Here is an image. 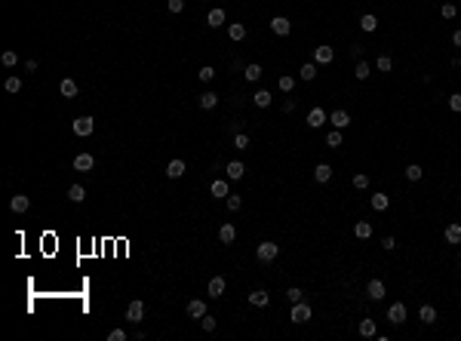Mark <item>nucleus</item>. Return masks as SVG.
Wrapping results in <instances>:
<instances>
[{
	"label": "nucleus",
	"instance_id": "ea45409f",
	"mask_svg": "<svg viewBox=\"0 0 461 341\" xmlns=\"http://www.w3.org/2000/svg\"><path fill=\"white\" fill-rule=\"evenodd\" d=\"M277 86L283 89V93H292V89H295V77H289V74H283V77L277 80Z\"/></svg>",
	"mask_w": 461,
	"mask_h": 341
},
{
	"label": "nucleus",
	"instance_id": "c85d7f7f",
	"mask_svg": "<svg viewBox=\"0 0 461 341\" xmlns=\"http://www.w3.org/2000/svg\"><path fill=\"white\" fill-rule=\"evenodd\" d=\"M166 175H169V178H182V175H185V160H169Z\"/></svg>",
	"mask_w": 461,
	"mask_h": 341
},
{
	"label": "nucleus",
	"instance_id": "6ab92c4d",
	"mask_svg": "<svg viewBox=\"0 0 461 341\" xmlns=\"http://www.w3.org/2000/svg\"><path fill=\"white\" fill-rule=\"evenodd\" d=\"M329 178H332V166H329V163H317V166H314V182L326 185Z\"/></svg>",
	"mask_w": 461,
	"mask_h": 341
},
{
	"label": "nucleus",
	"instance_id": "79ce46f5",
	"mask_svg": "<svg viewBox=\"0 0 461 341\" xmlns=\"http://www.w3.org/2000/svg\"><path fill=\"white\" fill-rule=\"evenodd\" d=\"M301 298H305V292H301L298 286H289V289H286V301H289V304H295V301H301Z\"/></svg>",
	"mask_w": 461,
	"mask_h": 341
},
{
	"label": "nucleus",
	"instance_id": "8fccbe9b",
	"mask_svg": "<svg viewBox=\"0 0 461 341\" xmlns=\"http://www.w3.org/2000/svg\"><path fill=\"white\" fill-rule=\"evenodd\" d=\"M200 326H203L206 332H216V317H209V314H206V317H200Z\"/></svg>",
	"mask_w": 461,
	"mask_h": 341
},
{
	"label": "nucleus",
	"instance_id": "2eb2a0df",
	"mask_svg": "<svg viewBox=\"0 0 461 341\" xmlns=\"http://www.w3.org/2000/svg\"><path fill=\"white\" fill-rule=\"evenodd\" d=\"M206 289H209L212 298H219V295H225V289H228V280H225V277H212Z\"/></svg>",
	"mask_w": 461,
	"mask_h": 341
},
{
	"label": "nucleus",
	"instance_id": "37998d69",
	"mask_svg": "<svg viewBox=\"0 0 461 341\" xmlns=\"http://www.w3.org/2000/svg\"><path fill=\"white\" fill-rule=\"evenodd\" d=\"M203 83H209V80H216V68H212V65H203L200 68V74H197Z\"/></svg>",
	"mask_w": 461,
	"mask_h": 341
},
{
	"label": "nucleus",
	"instance_id": "4468645a",
	"mask_svg": "<svg viewBox=\"0 0 461 341\" xmlns=\"http://www.w3.org/2000/svg\"><path fill=\"white\" fill-rule=\"evenodd\" d=\"M249 304H252V308H268V304H271L268 289H255V292H249Z\"/></svg>",
	"mask_w": 461,
	"mask_h": 341
},
{
	"label": "nucleus",
	"instance_id": "f704fd0d",
	"mask_svg": "<svg viewBox=\"0 0 461 341\" xmlns=\"http://www.w3.org/2000/svg\"><path fill=\"white\" fill-rule=\"evenodd\" d=\"M326 145H329V148H342V145H345V138H342V129H332V132L326 135Z\"/></svg>",
	"mask_w": 461,
	"mask_h": 341
},
{
	"label": "nucleus",
	"instance_id": "aec40b11",
	"mask_svg": "<svg viewBox=\"0 0 461 341\" xmlns=\"http://www.w3.org/2000/svg\"><path fill=\"white\" fill-rule=\"evenodd\" d=\"M261 74H264V68H261L258 62H252V65H246V71H243V77L249 80V83H258V80H261Z\"/></svg>",
	"mask_w": 461,
	"mask_h": 341
},
{
	"label": "nucleus",
	"instance_id": "49530a36",
	"mask_svg": "<svg viewBox=\"0 0 461 341\" xmlns=\"http://www.w3.org/2000/svg\"><path fill=\"white\" fill-rule=\"evenodd\" d=\"M6 93H19V89H22V77H6Z\"/></svg>",
	"mask_w": 461,
	"mask_h": 341
},
{
	"label": "nucleus",
	"instance_id": "13d9d810",
	"mask_svg": "<svg viewBox=\"0 0 461 341\" xmlns=\"http://www.w3.org/2000/svg\"><path fill=\"white\" fill-rule=\"evenodd\" d=\"M452 65H455V68H461V56H458V59H452Z\"/></svg>",
	"mask_w": 461,
	"mask_h": 341
},
{
	"label": "nucleus",
	"instance_id": "dca6fc26",
	"mask_svg": "<svg viewBox=\"0 0 461 341\" xmlns=\"http://www.w3.org/2000/svg\"><path fill=\"white\" fill-rule=\"evenodd\" d=\"M418 320L424 323V326L437 323V308H434V304H421V308H418Z\"/></svg>",
	"mask_w": 461,
	"mask_h": 341
},
{
	"label": "nucleus",
	"instance_id": "6e6d98bb",
	"mask_svg": "<svg viewBox=\"0 0 461 341\" xmlns=\"http://www.w3.org/2000/svg\"><path fill=\"white\" fill-rule=\"evenodd\" d=\"M283 111L292 114V111H295V99H286V102H283Z\"/></svg>",
	"mask_w": 461,
	"mask_h": 341
},
{
	"label": "nucleus",
	"instance_id": "7c9ffc66",
	"mask_svg": "<svg viewBox=\"0 0 461 341\" xmlns=\"http://www.w3.org/2000/svg\"><path fill=\"white\" fill-rule=\"evenodd\" d=\"M360 28H363L366 34H372V31L378 28V19H375V15H372V12H366V15H360Z\"/></svg>",
	"mask_w": 461,
	"mask_h": 341
},
{
	"label": "nucleus",
	"instance_id": "09e8293b",
	"mask_svg": "<svg viewBox=\"0 0 461 341\" xmlns=\"http://www.w3.org/2000/svg\"><path fill=\"white\" fill-rule=\"evenodd\" d=\"M0 62H3L6 68H12L15 62H19V56H15V52H12V49H6V52H3V56H0Z\"/></svg>",
	"mask_w": 461,
	"mask_h": 341
},
{
	"label": "nucleus",
	"instance_id": "864d4df0",
	"mask_svg": "<svg viewBox=\"0 0 461 341\" xmlns=\"http://www.w3.org/2000/svg\"><path fill=\"white\" fill-rule=\"evenodd\" d=\"M350 59H357V62L363 59V46H360V43H353V46H350Z\"/></svg>",
	"mask_w": 461,
	"mask_h": 341
},
{
	"label": "nucleus",
	"instance_id": "f03ea898",
	"mask_svg": "<svg viewBox=\"0 0 461 341\" xmlns=\"http://www.w3.org/2000/svg\"><path fill=\"white\" fill-rule=\"evenodd\" d=\"M277 252H280V246H277V243H271V240H264V243H258V246H255V255H258V261H264V264L274 261V258H277Z\"/></svg>",
	"mask_w": 461,
	"mask_h": 341
},
{
	"label": "nucleus",
	"instance_id": "3c124183",
	"mask_svg": "<svg viewBox=\"0 0 461 341\" xmlns=\"http://www.w3.org/2000/svg\"><path fill=\"white\" fill-rule=\"evenodd\" d=\"M449 108H452L455 114H461V93H452L449 96Z\"/></svg>",
	"mask_w": 461,
	"mask_h": 341
},
{
	"label": "nucleus",
	"instance_id": "7ed1b4c3",
	"mask_svg": "<svg viewBox=\"0 0 461 341\" xmlns=\"http://www.w3.org/2000/svg\"><path fill=\"white\" fill-rule=\"evenodd\" d=\"M71 129H74V135L86 138V135H93V129H96V120H93V117H77L74 123H71Z\"/></svg>",
	"mask_w": 461,
	"mask_h": 341
},
{
	"label": "nucleus",
	"instance_id": "39448f33",
	"mask_svg": "<svg viewBox=\"0 0 461 341\" xmlns=\"http://www.w3.org/2000/svg\"><path fill=\"white\" fill-rule=\"evenodd\" d=\"M329 123H332L335 129H347L350 126V114L345 111V108H335V111L329 114Z\"/></svg>",
	"mask_w": 461,
	"mask_h": 341
},
{
	"label": "nucleus",
	"instance_id": "c9c22d12",
	"mask_svg": "<svg viewBox=\"0 0 461 341\" xmlns=\"http://www.w3.org/2000/svg\"><path fill=\"white\" fill-rule=\"evenodd\" d=\"M228 37H230V40H243V37H246V25H240V22L230 25V28H228Z\"/></svg>",
	"mask_w": 461,
	"mask_h": 341
},
{
	"label": "nucleus",
	"instance_id": "412c9836",
	"mask_svg": "<svg viewBox=\"0 0 461 341\" xmlns=\"http://www.w3.org/2000/svg\"><path fill=\"white\" fill-rule=\"evenodd\" d=\"M353 237H357V240H369L372 237V222H357V225H353Z\"/></svg>",
	"mask_w": 461,
	"mask_h": 341
},
{
	"label": "nucleus",
	"instance_id": "cd10ccee",
	"mask_svg": "<svg viewBox=\"0 0 461 341\" xmlns=\"http://www.w3.org/2000/svg\"><path fill=\"white\" fill-rule=\"evenodd\" d=\"M219 240H222V243H234V240H237V227H234V225H222V227H219Z\"/></svg>",
	"mask_w": 461,
	"mask_h": 341
},
{
	"label": "nucleus",
	"instance_id": "603ef678",
	"mask_svg": "<svg viewBox=\"0 0 461 341\" xmlns=\"http://www.w3.org/2000/svg\"><path fill=\"white\" fill-rule=\"evenodd\" d=\"M108 341H126V332H123V329H111L108 332Z\"/></svg>",
	"mask_w": 461,
	"mask_h": 341
},
{
	"label": "nucleus",
	"instance_id": "423d86ee",
	"mask_svg": "<svg viewBox=\"0 0 461 341\" xmlns=\"http://www.w3.org/2000/svg\"><path fill=\"white\" fill-rule=\"evenodd\" d=\"M271 31L277 34V37H289L292 25H289V19H286V15H274V19H271Z\"/></svg>",
	"mask_w": 461,
	"mask_h": 341
},
{
	"label": "nucleus",
	"instance_id": "9d476101",
	"mask_svg": "<svg viewBox=\"0 0 461 341\" xmlns=\"http://www.w3.org/2000/svg\"><path fill=\"white\" fill-rule=\"evenodd\" d=\"M443 237H446V243H452V246H461V222H452V225H446V230H443Z\"/></svg>",
	"mask_w": 461,
	"mask_h": 341
},
{
	"label": "nucleus",
	"instance_id": "c756f323",
	"mask_svg": "<svg viewBox=\"0 0 461 341\" xmlns=\"http://www.w3.org/2000/svg\"><path fill=\"white\" fill-rule=\"evenodd\" d=\"M68 200H71V203H83V200H86L83 185H71V188H68Z\"/></svg>",
	"mask_w": 461,
	"mask_h": 341
},
{
	"label": "nucleus",
	"instance_id": "f257e3e1",
	"mask_svg": "<svg viewBox=\"0 0 461 341\" xmlns=\"http://www.w3.org/2000/svg\"><path fill=\"white\" fill-rule=\"evenodd\" d=\"M311 317H314V308H311L308 301H295L292 304V311H289V320L292 323H298V326H301V323H308Z\"/></svg>",
	"mask_w": 461,
	"mask_h": 341
},
{
	"label": "nucleus",
	"instance_id": "f8f14e48",
	"mask_svg": "<svg viewBox=\"0 0 461 341\" xmlns=\"http://www.w3.org/2000/svg\"><path fill=\"white\" fill-rule=\"evenodd\" d=\"M225 172H228V178H230V182H240V178L246 175V166L240 163V160H230V163L225 166Z\"/></svg>",
	"mask_w": 461,
	"mask_h": 341
},
{
	"label": "nucleus",
	"instance_id": "6e6552de",
	"mask_svg": "<svg viewBox=\"0 0 461 341\" xmlns=\"http://www.w3.org/2000/svg\"><path fill=\"white\" fill-rule=\"evenodd\" d=\"M323 123H326V111H323L320 105H314V108H311V114H308V126H311V129H320Z\"/></svg>",
	"mask_w": 461,
	"mask_h": 341
},
{
	"label": "nucleus",
	"instance_id": "1a4fd4ad",
	"mask_svg": "<svg viewBox=\"0 0 461 341\" xmlns=\"http://www.w3.org/2000/svg\"><path fill=\"white\" fill-rule=\"evenodd\" d=\"M369 206L375 209V212H387V206H391V197L381 194V191H375V194L369 197Z\"/></svg>",
	"mask_w": 461,
	"mask_h": 341
},
{
	"label": "nucleus",
	"instance_id": "9b49d317",
	"mask_svg": "<svg viewBox=\"0 0 461 341\" xmlns=\"http://www.w3.org/2000/svg\"><path fill=\"white\" fill-rule=\"evenodd\" d=\"M141 317H145V301H129V308H126V320H132V323H141Z\"/></svg>",
	"mask_w": 461,
	"mask_h": 341
},
{
	"label": "nucleus",
	"instance_id": "de8ad7c7",
	"mask_svg": "<svg viewBox=\"0 0 461 341\" xmlns=\"http://www.w3.org/2000/svg\"><path fill=\"white\" fill-rule=\"evenodd\" d=\"M166 9H169L172 15H179V12L185 9V0H166Z\"/></svg>",
	"mask_w": 461,
	"mask_h": 341
},
{
	"label": "nucleus",
	"instance_id": "2f4dec72",
	"mask_svg": "<svg viewBox=\"0 0 461 341\" xmlns=\"http://www.w3.org/2000/svg\"><path fill=\"white\" fill-rule=\"evenodd\" d=\"M252 102H255L258 108H271V93H268V89H258V93L252 96Z\"/></svg>",
	"mask_w": 461,
	"mask_h": 341
},
{
	"label": "nucleus",
	"instance_id": "a878e982",
	"mask_svg": "<svg viewBox=\"0 0 461 341\" xmlns=\"http://www.w3.org/2000/svg\"><path fill=\"white\" fill-rule=\"evenodd\" d=\"M360 335H363V338H375V335H378V329H375V320L363 317V320H360Z\"/></svg>",
	"mask_w": 461,
	"mask_h": 341
},
{
	"label": "nucleus",
	"instance_id": "473e14b6",
	"mask_svg": "<svg viewBox=\"0 0 461 341\" xmlns=\"http://www.w3.org/2000/svg\"><path fill=\"white\" fill-rule=\"evenodd\" d=\"M421 175H424V169H421L418 163H409V166H406V178H409V182H421Z\"/></svg>",
	"mask_w": 461,
	"mask_h": 341
},
{
	"label": "nucleus",
	"instance_id": "a211bd4d",
	"mask_svg": "<svg viewBox=\"0 0 461 341\" xmlns=\"http://www.w3.org/2000/svg\"><path fill=\"white\" fill-rule=\"evenodd\" d=\"M93 166H96L93 154H77V157H74V169H77V172H90Z\"/></svg>",
	"mask_w": 461,
	"mask_h": 341
},
{
	"label": "nucleus",
	"instance_id": "0eeeda50",
	"mask_svg": "<svg viewBox=\"0 0 461 341\" xmlns=\"http://www.w3.org/2000/svg\"><path fill=\"white\" fill-rule=\"evenodd\" d=\"M387 320H391L394 326H400V323H406V304H403V301H394L391 308H387Z\"/></svg>",
	"mask_w": 461,
	"mask_h": 341
},
{
	"label": "nucleus",
	"instance_id": "a19ab883",
	"mask_svg": "<svg viewBox=\"0 0 461 341\" xmlns=\"http://www.w3.org/2000/svg\"><path fill=\"white\" fill-rule=\"evenodd\" d=\"M353 77H357V80H366L369 77V62H357V68H353Z\"/></svg>",
	"mask_w": 461,
	"mask_h": 341
},
{
	"label": "nucleus",
	"instance_id": "72a5a7b5",
	"mask_svg": "<svg viewBox=\"0 0 461 341\" xmlns=\"http://www.w3.org/2000/svg\"><path fill=\"white\" fill-rule=\"evenodd\" d=\"M216 105H219V96H216V93H203V96H200V108H206V111H212Z\"/></svg>",
	"mask_w": 461,
	"mask_h": 341
},
{
	"label": "nucleus",
	"instance_id": "c03bdc74",
	"mask_svg": "<svg viewBox=\"0 0 461 341\" xmlns=\"http://www.w3.org/2000/svg\"><path fill=\"white\" fill-rule=\"evenodd\" d=\"M234 148H237V151H246V148H249V135H246V132H237V135H234Z\"/></svg>",
	"mask_w": 461,
	"mask_h": 341
},
{
	"label": "nucleus",
	"instance_id": "20e7f679",
	"mask_svg": "<svg viewBox=\"0 0 461 341\" xmlns=\"http://www.w3.org/2000/svg\"><path fill=\"white\" fill-rule=\"evenodd\" d=\"M384 295H387V286H384L381 280H369V283H366V298H369V301H381Z\"/></svg>",
	"mask_w": 461,
	"mask_h": 341
},
{
	"label": "nucleus",
	"instance_id": "393cba45",
	"mask_svg": "<svg viewBox=\"0 0 461 341\" xmlns=\"http://www.w3.org/2000/svg\"><path fill=\"white\" fill-rule=\"evenodd\" d=\"M28 206H31V200H28L25 194H15L12 200H9V209L12 212H28Z\"/></svg>",
	"mask_w": 461,
	"mask_h": 341
},
{
	"label": "nucleus",
	"instance_id": "58836bf2",
	"mask_svg": "<svg viewBox=\"0 0 461 341\" xmlns=\"http://www.w3.org/2000/svg\"><path fill=\"white\" fill-rule=\"evenodd\" d=\"M375 68L381 71V74H391V68H394V62H391V56H378V62H375Z\"/></svg>",
	"mask_w": 461,
	"mask_h": 341
},
{
	"label": "nucleus",
	"instance_id": "bb28decb",
	"mask_svg": "<svg viewBox=\"0 0 461 341\" xmlns=\"http://www.w3.org/2000/svg\"><path fill=\"white\" fill-rule=\"evenodd\" d=\"M317 74H320V71H317V62H308V65H301V71H298V77L301 80H317Z\"/></svg>",
	"mask_w": 461,
	"mask_h": 341
},
{
	"label": "nucleus",
	"instance_id": "f3484780",
	"mask_svg": "<svg viewBox=\"0 0 461 341\" xmlns=\"http://www.w3.org/2000/svg\"><path fill=\"white\" fill-rule=\"evenodd\" d=\"M332 59H335L332 46H317V49H314V62H317V65H329Z\"/></svg>",
	"mask_w": 461,
	"mask_h": 341
},
{
	"label": "nucleus",
	"instance_id": "a18cd8bd",
	"mask_svg": "<svg viewBox=\"0 0 461 341\" xmlns=\"http://www.w3.org/2000/svg\"><path fill=\"white\" fill-rule=\"evenodd\" d=\"M455 12H458L455 3H443V6H440V15H443V19H455Z\"/></svg>",
	"mask_w": 461,
	"mask_h": 341
},
{
	"label": "nucleus",
	"instance_id": "ddd939ff",
	"mask_svg": "<svg viewBox=\"0 0 461 341\" xmlns=\"http://www.w3.org/2000/svg\"><path fill=\"white\" fill-rule=\"evenodd\" d=\"M188 317H191V320H200V317H206V301H200V298H191V301H188Z\"/></svg>",
	"mask_w": 461,
	"mask_h": 341
},
{
	"label": "nucleus",
	"instance_id": "4c0bfd02",
	"mask_svg": "<svg viewBox=\"0 0 461 341\" xmlns=\"http://www.w3.org/2000/svg\"><path fill=\"white\" fill-rule=\"evenodd\" d=\"M225 203H228V209H230V212H240L243 197H240V194H228V200H225Z\"/></svg>",
	"mask_w": 461,
	"mask_h": 341
},
{
	"label": "nucleus",
	"instance_id": "4d7b16f0",
	"mask_svg": "<svg viewBox=\"0 0 461 341\" xmlns=\"http://www.w3.org/2000/svg\"><path fill=\"white\" fill-rule=\"evenodd\" d=\"M452 43H455V46H458V49H461V28H458V31H455V34H452Z\"/></svg>",
	"mask_w": 461,
	"mask_h": 341
},
{
	"label": "nucleus",
	"instance_id": "e433bc0d",
	"mask_svg": "<svg viewBox=\"0 0 461 341\" xmlns=\"http://www.w3.org/2000/svg\"><path fill=\"white\" fill-rule=\"evenodd\" d=\"M350 185L357 188V191H366V188H369V175H366V172H357V175L350 178Z\"/></svg>",
	"mask_w": 461,
	"mask_h": 341
},
{
	"label": "nucleus",
	"instance_id": "4be33fe9",
	"mask_svg": "<svg viewBox=\"0 0 461 341\" xmlns=\"http://www.w3.org/2000/svg\"><path fill=\"white\" fill-rule=\"evenodd\" d=\"M209 194L216 197V200H219V197H228V194H230V191H228V178H216V182L209 185Z\"/></svg>",
	"mask_w": 461,
	"mask_h": 341
},
{
	"label": "nucleus",
	"instance_id": "5fc2aeb1",
	"mask_svg": "<svg viewBox=\"0 0 461 341\" xmlns=\"http://www.w3.org/2000/svg\"><path fill=\"white\" fill-rule=\"evenodd\" d=\"M381 246L387 249V252H391V249H397V240H394V237H384V240H381Z\"/></svg>",
	"mask_w": 461,
	"mask_h": 341
},
{
	"label": "nucleus",
	"instance_id": "5701e85b",
	"mask_svg": "<svg viewBox=\"0 0 461 341\" xmlns=\"http://www.w3.org/2000/svg\"><path fill=\"white\" fill-rule=\"evenodd\" d=\"M225 19H228V15H225V9H222V6L209 9V15H206V22H209L212 28H222V25H225Z\"/></svg>",
	"mask_w": 461,
	"mask_h": 341
},
{
	"label": "nucleus",
	"instance_id": "b1692460",
	"mask_svg": "<svg viewBox=\"0 0 461 341\" xmlns=\"http://www.w3.org/2000/svg\"><path fill=\"white\" fill-rule=\"evenodd\" d=\"M59 89H62V96H65V99H74V96L80 93V86H77L74 80H71V77H65V80L59 83Z\"/></svg>",
	"mask_w": 461,
	"mask_h": 341
}]
</instances>
